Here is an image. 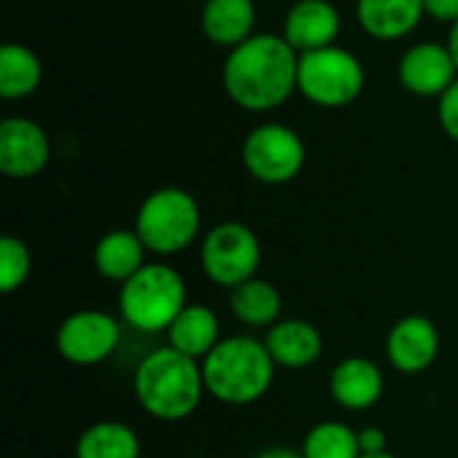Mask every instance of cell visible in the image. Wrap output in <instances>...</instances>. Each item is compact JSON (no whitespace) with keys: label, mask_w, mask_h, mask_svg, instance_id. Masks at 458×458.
<instances>
[{"label":"cell","mask_w":458,"mask_h":458,"mask_svg":"<svg viewBox=\"0 0 458 458\" xmlns=\"http://www.w3.org/2000/svg\"><path fill=\"white\" fill-rule=\"evenodd\" d=\"M263 344H266L271 360L287 370H303V368L314 365L322 354L319 330L303 319L276 322L274 327H268V335Z\"/></svg>","instance_id":"16"},{"label":"cell","mask_w":458,"mask_h":458,"mask_svg":"<svg viewBox=\"0 0 458 458\" xmlns=\"http://www.w3.org/2000/svg\"><path fill=\"white\" fill-rule=\"evenodd\" d=\"M242 161L255 180L266 185H284L301 174L306 164V145L301 134L284 123H260L244 137Z\"/></svg>","instance_id":"7"},{"label":"cell","mask_w":458,"mask_h":458,"mask_svg":"<svg viewBox=\"0 0 458 458\" xmlns=\"http://www.w3.org/2000/svg\"><path fill=\"white\" fill-rule=\"evenodd\" d=\"M169 346L191 360H204L220 344V322L212 309L188 303L166 330Z\"/></svg>","instance_id":"18"},{"label":"cell","mask_w":458,"mask_h":458,"mask_svg":"<svg viewBox=\"0 0 458 458\" xmlns=\"http://www.w3.org/2000/svg\"><path fill=\"white\" fill-rule=\"evenodd\" d=\"M207 386L199 360L172 346L150 352L134 370V394L145 413L158 421H185L201 405Z\"/></svg>","instance_id":"2"},{"label":"cell","mask_w":458,"mask_h":458,"mask_svg":"<svg viewBox=\"0 0 458 458\" xmlns=\"http://www.w3.org/2000/svg\"><path fill=\"white\" fill-rule=\"evenodd\" d=\"M357 21L376 40H400L427 16L424 0H357Z\"/></svg>","instance_id":"15"},{"label":"cell","mask_w":458,"mask_h":458,"mask_svg":"<svg viewBox=\"0 0 458 458\" xmlns=\"http://www.w3.org/2000/svg\"><path fill=\"white\" fill-rule=\"evenodd\" d=\"M330 394L346 411H368L384 394V373L365 357H349L330 376Z\"/></svg>","instance_id":"14"},{"label":"cell","mask_w":458,"mask_h":458,"mask_svg":"<svg viewBox=\"0 0 458 458\" xmlns=\"http://www.w3.org/2000/svg\"><path fill=\"white\" fill-rule=\"evenodd\" d=\"M51 158V142L40 123L24 115L3 118L0 123V172L13 180L35 177Z\"/></svg>","instance_id":"10"},{"label":"cell","mask_w":458,"mask_h":458,"mask_svg":"<svg viewBox=\"0 0 458 458\" xmlns=\"http://www.w3.org/2000/svg\"><path fill=\"white\" fill-rule=\"evenodd\" d=\"M360 458H397V456H392V454L386 451V454H376V456H360Z\"/></svg>","instance_id":"30"},{"label":"cell","mask_w":458,"mask_h":458,"mask_svg":"<svg viewBox=\"0 0 458 458\" xmlns=\"http://www.w3.org/2000/svg\"><path fill=\"white\" fill-rule=\"evenodd\" d=\"M121 341L118 322L97 309H83L70 314L56 330V352L72 365H99L105 362Z\"/></svg>","instance_id":"9"},{"label":"cell","mask_w":458,"mask_h":458,"mask_svg":"<svg viewBox=\"0 0 458 458\" xmlns=\"http://www.w3.org/2000/svg\"><path fill=\"white\" fill-rule=\"evenodd\" d=\"M255 458H303V454H298L293 448H268V451L258 454Z\"/></svg>","instance_id":"28"},{"label":"cell","mask_w":458,"mask_h":458,"mask_svg":"<svg viewBox=\"0 0 458 458\" xmlns=\"http://www.w3.org/2000/svg\"><path fill=\"white\" fill-rule=\"evenodd\" d=\"M437 118L443 131L458 142V81L437 99Z\"/></svg>","instance_id":"25"},{"label":"cell","mask_w":458,"mask_h":458,"mask_svg":"<svg viewBox=\"0 0 458 458\" xmlns=\"http://www.w3.org/2000/svg\"><path fill=\"white\" fill-rule=\"evenodd\" d=\"M255 3L252 0H207L201 8V30L209 43L220 48H236L255 35Z\"/></svg>","instance_id":"17"},{"label":"cell","mask_w":458,"mask_h":458,"mask_svg":"<svg viewBox=\"0 0 458 458\" xmlns=\"http://www.w3.org/2000/svg\"><path fill=\"white\" fill-rule=\"evenodd\" d=\"M448 48H451V54H454V62H456V67H458V21H456V24H451V35H448Z\"/></svg>","instance_id":"29"},{"label":"cell","mask_w":458,"mask_h":458,"mask_svg":"<svg viewBox=\"0 0 458 458\" xmlns=\"http://www.w3.org/2000/svg\"><path fill=\"white\" fill-rule=\"evenodd\" d=\"M75 458H140V437L121 421H99L78 437Z\"/></svg>","instance_id":"22"},{"label":"cell","mask_w":458,"mask_h":458,"mask_svg":"<svg viewBox=\"0 0 458 458\" xmlns=\"http://www.w3.org/2000/svg\"><path fill=\"white\" fill-rule=\"evenodd\" d=\"M360 451H362V456L386 454V435L378 427H365L360 432Z\"/></svg>","instance_id":"27"},{"label":"cell","mask_w":458,"mask_h":458,"mask_svg":"<svg viewBox=\"0 0 458 458\" xmlns=\"http://www.w3.org/2000/svg\"><path fill=\"white\" fill-rule=\"evenodd\" d=\"M201 228V209L182 188H158L150 193L140 212L134 231L142 244L156 255H177L193 244Z\"/></svg>","instance_id":"5"},{"label":"cell","mask_w":458,"mask_h":458,"mask_svg":"<svg viewBox=\"0 0 458 458\" xmlns=\"http://www.w3.org/2000/svg\"><path fill=\"white\" fill-rule=\"evenodd\" d=\"M231 311L247 327H274L282 314V295L266 279H250L231 290Z\"/></svg>","instance_id":"20"},{"label":"cell","mask_w":458,"mask_h":458,"mask_svg":"<svg viewBox=\"0 0 458 458\" xmlns=\"http://www.w3.org/2000/svg\"><path fill=\"white\" fill-rule=\"evenodd\" d=\"M185 306V282L164 263H145L118 293L121 317L140 333L169 330Z\"/></svg>","instance_id":"4"},{"label":"cell","mask_w":458,"mask_h":458,"mask_svg":"<svg viewBox=\"0 0 458 458\" xmlns=\"http://www.w3.org/2000/svg\"><path fill=\"white\" fill-rule=\"evenodd\" d=\"M148 247L137 236V231H110L94 247V266L110 282H126L145 266Z\"/></svg>","instance_id":"19"},{"label":"cell","mask_w":458,"mask_h":458,"mask_svg":"<svg viewBox=\"0 0 458 458\" xmlns=\"http://www.w3.org/2000/svg\"><path fill=\"white\" fill-rule=\"evenodd\" d=\"M341 32V13L330 0H295L284 16V40L298 51H319L335 46Z\"/></svg>","instance_id":"13"},{"label":"cell","mask_w":458,"mask_h":458,"mask_svg":"<svg viewBox=\"0 0 458 458\" xmlns=\"http://www.w3.org/2000/svg\"><path fill=\"white\" fill-rule=\"evenodd\" d=\"M260 266V242L244 223L225 220L215 225L201 244V268L220 287H239L255 279Z\"/></svg>","instance_id":"8"},{"label":"cell","mask_w":458,"mask_h":458,"mask_svg":"<svg viewBox=\"0 0 458 458\" xmlns=\"http://www.w3.org/2000/svg\"><path fill=\"white\" fill-rule=\"evenodd\" d=\"M427 16L443 24H456L458 21V0H424Z\"/></svg>","instance_id":"26"},{"label":"cell","mask_w":458,"mask_h":458,"mask_svg":"<svg viewBox=\"0 0 458 458\" xmlns=\"http://www.w3.org/2000/svg\"><path fill=\"white\" fill-rule=\"evenodd\" d=\"M43 81V64L35 51L21 43H5L0 48V97L24 99Z\"/></svg>","instance_id":"21"},{"label":"cell","mask_w":458,"mask_h":458,"mask_svg":"<svg viewBox=\"0 0 458 458\" xmlns=\"http://www.w3.org/2000/svg\"><path fill=\"white\" fill-rule=\"evenodd\" d=\"M365 89L362 62L341 46L301 54L298 91L317 107L341 110L360 99Z\"/></svg>","instance_id":"6"},{"label":"cell","mask_w":458,"mask_h":458,"mask_svg":"<svg viewBox=\"0 0 458 458\" xmlns=\"http://www.w3.org/2000/svg\"><path fill=\"white\" fill-rule=\"evenodd\" d=\"M397 78L405 91L416 97H443L458 81V67L448 43H416L411 46L400 64Z\"/></svg>","instance_id":"11"},{"label":"cell","mask_w":458,"mask_h":458,"mask_svg":"<svg viewBox=\"0 0 458 458\" xmlns=\"http://www.w3.org/2000/svg\"><path fill=\"white\" fill-rule=\"evenodd\" d=\"M32 271V258L30 250L21 239L16 236H3L0 239V290L13 293L19 290Z\"/></svg>","instance_id":"24"},{"label":"cell","mask_w":458,"mask_h":458,"mask_svg":"<svg viewBox=\"0 0 458 458\" xmlns=\"http://www.w3.org/2000/svg\"><path fill=\"white\" fill-rule=\"evenodd\" d=\"M303 458H360V432L341 421L317 424L303 440Z\"/></svg>","instance_id":"23"},{"label":"cell","mask_w":458,"mask_h":458,"mask_svg":"<svg viewBox=\"0 0 458 458\" xmlns=\"http://www.w3.org/2000/svg\"><path fill=\"white\" fill-rule=\"evenodd\" d=\"M386 354L394 370L405 376L424 373L440 354V335L432 319L427 317H405L400 319L386 338Z\"/></svg>","instance_id":"12"},{"label":"cell","mask_w":458,"mask_h":458,"mask_svg":"<svg viewBox=\"0 0 458 458\" xmlns=\"http://www.w3.org/2000/svg\"><path fill=\"white\" fill-rule=\"evenodd\" d=\"M276 362L271 360L266 344L250 335L223 338L204 360V386L225 405H252L258 403L274 381Z\"/></svg>","instance_id":"3"},{"label":"cell","mask_w":458,"mask_h":458,"mask_svg":"<svg viewBox=\"0 0 458 458\" xmlns=\"http://www.w3.org/2000/svg\"><path fill=\"white\" fill-rule=\"evenodd\" d=\"M298 64L301 54L284 40V35L255 32L225 56V94L247 113L276 110L298 91Z\"/></svg>","instance_id":"1"}]
</instances>
